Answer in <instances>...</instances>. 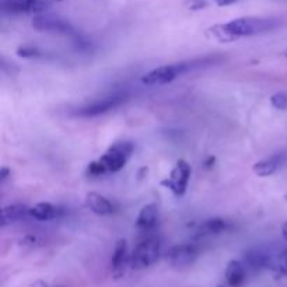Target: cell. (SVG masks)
<instances>
[{"mask_svg": "<svg viewBox=\"0 0 287 287\" xmlns=\"http://www.w3.org/2000/svg\"><path fill=\"white\" fill-rule=\"evenodd\" d=\"M48 7L45 0H3L1 10L10 14H28L42 13Z\"/></svg>", "mask_w": 287, "mask_h": 287, "instance_id": "30bf717a", "label": "cell"}, {"mask_svg": "<svg viewBox=\"0 0 287 287\" xmlns=\"http://www.w3.org/2000/svg\"><path fill=\"white\" fill-rule=\"evenodd\" d=\"M188 67L181 63V64H170V66H161L157 69H153L151 72L146 73L142 77V83L146 86H164L171 83L176 77L182 73H185Z\"/></svg>", "mask_w": 287, "mask_h": 287, "instance_id": "8992f818", "label": "cell"}, {"mask_svg": "<svg viewBox=\"0 0 287 287\" xmlns=\"http://www.w3.org/2000/svg\"><path fill=\"white\" fill-rule=\"evenodd\" d=\"M27 216H30V209L25 205H10L1 209L0 214V225H6L17 223L20 220H24Z\"/></svg>", "mask_w": 287, "mask_h": 287, "instance_id": "9a60e30c", "label": "cell"}, {"mask_svg": "<svg viewBox=\"0 0 287 287\" xmlns=\"http://www.w3.org/2000/svg\"><path fill=\"white\" fill-rule=\"evenodd\" d=\"M31 25L38 31H48V32H59V34H73L75 28L64 21L61 17L50 16V14H38L32 18Z\"/></svg>", "mask_w": 287, "mask_h": 287, "instance_id": "ba28073f", "label": "cell"}, {"mask_svg": "<svg viewBox=\"0 0 287 287\" xmlns=\"http://www.w3.org/2000/svg\"><path fill=\"white\" fill-rule=\"evenodd\" d=\"M213 162H214V159H213V157H209V160L206 161V165H207V167H212Z\"/></svg>", "mask_w": 287, "mask_h": 287, "instance_id": "4316f807", "label": "cell"}, {"mask_svg": "<svg viewBox=\"0 0 287 287\" xmlns=\"http://www.w3.org/2000/svg\"><path fill=\"white\" fill-rule=\"evenodd\" d=\"M216 1H217V4H219V6H228V4L236 3L237 0H216Z\"/></svg>", "mask_w": 287, "mask_h": 287, "instance_id": "cb8c5ba5", "label": "cell"}, {"mask_svg": "<svg viewBox=\"0 0 287 287\" xmlns=\"http://www.w3.org/2000/svg\"><path fill=\"white\" fill-rule=\"evenodd\" d=\"M41 55V52L35 48V47H30V45H25V47H20L17 49V56L20 58H25V59H31V58H37Z\"/></svg>", "mask_w": 287, "mask_h": 287, "instance_id": "7402d4cb", "label": "cell"}, {"mask_svg": "<svg viewBox=\"0 0 287 287\" xmlns=\"http://www.w3.org/2000/svg\"><path fill=\"white\" fill-rule=\"evenodd\" d=\"M86 205L91 212L98 216H110L116 210V205L113 202L97 192H90L86 195Z\"/></svg>", "mask_w": 287, "mask_h": 287, "instance_id": "7c38bea8", "label": "cell"}, {"mask_svg": "<svg viewBox=\"0 0 287 287\" xmlns=\"http://www.w3.org/2000/svg\"><path fill=\"white\" fill-rule=\"evenodd\" d=\"M133 144L130 142H118L112 144L110 149L104 153L98 159L104 173H118L121 171L129 161L132 153H133Z\"/></svg>", "mask_w": 287, "mask_h": 287, "instance_id": "3957f363", "label": "cell"}, {"mask_svg": "<svg viewBox=\"0 0 287 287\" xmlns=\"http://www.w3.org/2000/svg\"><path fill=\"white\" fill-rule=\"evenodd\" d=\"M191 179V165L185 160H178L170 176L161 181V185L170 189L175 196H182L187 192L188 182Z\"/></svg>", "mask_w": 287, "mask_h": 287, "instance_id": "277c9868", "label": "cell"}, {"mask_svg": "<svg viewBox=\"0 0 287 287\" xmlns=\"http://www.w3.org/2000/svg\"><path fill=\"white\" fill-rule=\"evenodd\" d=\"M56 1H62V0H56Z\"/></svg>", "mask_w": 287, "mask_h": 287, "instance_id": "f1b7e54d", "label": "cell"}, {"mask_svg": "<svg viewBox=\"0 0 287 287\" xmlns=\"http://www.w3.org/2000/svg\"><path fill=\"white\" fill-rule=\"evenodd\" d=\"M61 287H63V286H61Z\"/></svg>", "mask_w": 287, "mask_h": 287, "instance_id": "1f68e13d", "label": "cell"}, {"mask_svg": "<svg viewBox=\"0 0 287 287\" xmlns=\"http://www.w3.org/2000/svg\"><path fill=\"white\" fill-rule=\"evenodd\" d=\"M282 234H283L285 239H287V223H285V224L282 225Z\"/></svg>", "mask_w": 287, "mask_h": 287, "instance_id": "484cf974", "label": "cell"}, {"mask_svg": "<svg viewBox=\"0 0 287 287\" xmlns=\"http://www.w3.org/2000/svg\"><path fill=\"white\" fill-rule=\"evenodd\" d=\"M271 271L277 275L287 277V250H280L272 255V265Z\"/></svg>", "mask_w": 287, "mask_h": 287, "instance_id": "ffe728a7", "label": "cell"}, {"mask_svg": "<svg viewBox=\"0 0 287 287\" xmlns=\"http://www.w3.org/2000/svg\"><path fill=\"white\" fill-rule=\"evenodd\" d=\"M247 279V268L242 261H230L225 266V282L230 287H239Z\"/></svg>", "mask_w": 287, "mask_h": 287, "instance_id": "4fadbf2b", "label": "cell"}, {"mask_svg": "<svg viewBox=\"0 0 287 287\" xmlns=\"http://www.w3.org/2000/svg\"><path fill=\"white\" fill-rule=\"evenodd\" d=\"M199 247L195 244H179L171 247L167 252V262L173 268L181 269L196 262L199 258Z\"/></svg>", "mask_w": 287, "mask_h": 287, "instance_id": "5b68a950", "label": "cell"}, {"mask_svg": "<svg viewBox=\"0 0 287 287\" xmlns=\"http://www.w3.org/2000/svg\"><path fill=\"white\" fill-rule=\"evenodd\" d=\"M286 200H287V196H286Z\"/></svg>", "mask_w": 287, "mask_h": 287, "instance_id": "4dcf8cb0", "label": "cell"}, {"mask_svg": "<svg viewBox=\"0 0 287 287\" xmlns=\"http://www.w3.org/2000/svg\"><path fill=\"white\" fill-rule=\"evenodd\" d=\"M161 255V242L154 237L139 242L130 255V268L135 271L146 269L157 262Z\"/></svg>", "mask_w": 287, "mask_h": 287, "instance_id": "7a4b0ae2", "label": "cell"}, {"mask_svg": "<svg viewBox=\"0 0 287 287\" xmlns=\"http://www.w3.org/2000/svg\"><path fill=\"white\" fill-rule=\"evenodd\" d=\"M272 255L273 252L262 250V248H251L242 258V262L247 268V272L250 271L252 273H258L263 269H271L272 265Z\"/></svg>", "mask_w": 287, "mask_h": 287, "instance_id": "9c48e42d", "label": "cell"}, {"mask_svg": "<svg viewBox=\"0 0 287 287\" xmlns=\"http://www.w3.org/2000/svg\"><path fill=\"white\" fill-rule=\"evenodd\" d=\"M59 214H61V209L50 205V203H47V202L37 203L35 206H32L30 209V216L35 220H39V222L53 220V219L59 217Z\"/></svg>", "mask_w": 287, "mask_h": 287, "instance_id": "e0dca14e", "label": "cell"}, {"mask_svg": "<svg viewBox=\"0 0 287 287\" xmlns=\"http://www.w3.org/2000/svg\"><path fill=\"white\" fill-rule=\"evenodd\" d=\"M230 228L228 222H225L224 219L220 217H213L209 220H205L202 224L199 225L198 234L200 237H209V236H217L222 234Z\"/></svg>", "mask_w": 287, "mask_h": 287, "instance_id": "2e32d148", "label": "cell"}, {"mask_svg": "<svg viewBox=\"0 0 287 287\" xmlns=\"http://www.w3.org/2000/svg\"><path fill=\"white\" fill-rule=\"evenodd\" d=\"M125 101V96L121 94H115V96H108L104 97L100 100L93 101L87 105L79 108V111L76 112V115L79 116H84V118H93V116H98L101 113L110 112L111 110H115L116 107H119L122 102Z\"/></svg>", "mask_w": 287, "mask_h": 287, "instance_id": "52a82bcc", "label": "cell"}, {"mask_svg": "<svg viewBox=\"0 0 287 287\" xmlns=\"http://www.w3.org/2000/svg\"><path fill=\"white\" fill-rule=\"evenodd\" d=\"M217 287H224V286H217Z\"/></svg>", "mask_w": 287, "mask_h": 287, "instance_id": "f546056e", "label": "cell"}, {"mask_svg": "<svg viewBox=\"0 0 287 287\" xmlns=\"http://www.w3.org/2000/svg\"><path fill=\"white\" fill-rule=\"evenodd\" d=\"M277 23L271 18H255V17H244L236 18L228 23H225V28L234 35V37H251L268 32L273 30Z\"/></svg>", "mask_w": 287, "mask_h": 287, "instance_id": "6da1fadb", "label": "cell"}, {"mask_svg": "<svg viewBox=\"0 0 287 287\" xmlns=\"http://www.w3.org/2000/svg\"><path fill=\"white\" fill-rule=\"evenodd\" d=\"M282 161H283V156L273 154L269 159H265V160L255 162L252 170L258 176H269V175L275 174L276 170L280 167Z\"/></svg>", "mask_w": 287, "mask_h": 287, "instance_id": "ac0fdd59", "label": "cell"}, {"mask_svg": "<svg viewBox=\"0 0 287 287\" xmlns=\"http://www.w3.org/2000/svg\"><path fill=\"white\" fill-rule=\"evenodd\" d=\"M159 222V207L154 203H149L140 209L136 219V225L142 231L153 230Z\"/></svg>", "mask_w": 287, "mask_h": 287, "instance_id": "5bb4252c", "label": "cell"}, {"mask_svg": "<svg viewBox=\"0 0 287 287\" xmlns=\"http://www.w3.org/2000/svg\"><path fill=\"white\" fill-rule=\"evenodd\" d=\"M271 104L276 110L285 111L287 110V94L286 93H276L271 97Z\"/></svg>", "mask_w": 287, "mask_h": 287, "instance_id": "44dd1931", "label": "cell"}, {"mask_svg": "<svg viewBox=\"0 0 287 287\" xmlns=\"http://www.w3.org/2000/svg\"><path fill=\"white\" fill-rule=\"evenodd\" d=\"M285 55H286V56H287V49H286V52H285Z\"/></svg>", "mask_w": 287, "mask_h": 287, "instance_id": "83f0119b", "label": "cell"}, {"mask_svg": "<svg viewBox=\"0 0 287 287\" xmlns=\"http://www.w3.org/2000/svg\"><path fill=\"white\" fill-rule=\"evenodd\" d=\"M32 287H48V286H47V283H45V282H42V280H37V282H34Z\"/></svg>", "mask_w": 287, "mask_h": 287, "instance_id": "d4e9b609", "label": "cell"}, {"mask_svg": "<svg viewBox=\"0 0 287 287\" xmlns=\"http://www.w3.org/2000/svg\"><path fill=\"white\" fill-rule=\"evenodd\" d=\"M9 175H10V170H9L7 167H3V168L0 170V181L4 182V181L9 178Z\"/></svg>", "mask_w": 287, "mask_h": 287, "instance_id": "603a6c76", "label": "cell"}, {"mask_svg": "<svg viewBox=\"0 0 287 287\" xmlns=\"http://www.w3.org/2000/svg\"><path fill=\"white\" fill-rule=\"evenodd\" d=\"M207 34L213 38V39H216V41H219L220 44H231V42H236L238 38L234 37L227 28H225V24H216L210 27L209 30H207Z\"/></svg>", "mask_w": 287, "mask_h": 287, "instance_id": "d6986e66", "label": "cell"}, {"mask_svg": "<svg viewBox=\"0 0 287 287\" xmlns=\"http://www.w3.org/2000/svg\"><path fill=\"white\" fill-rule=\"evenodd\" d=\"M130 265V255L128 254V244L124 238L118 239L111 258V268H112L113 279H121L125 275L126 266Z\"/></svg>", "mask_w": 287, "mask_h": 287, "instance_id": "8fae6325", "label": "cell"}]
</instances>
